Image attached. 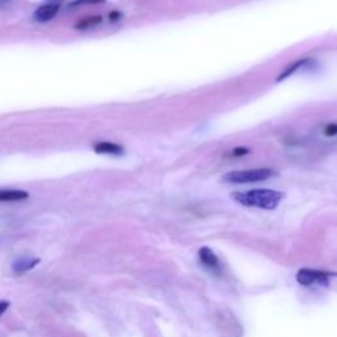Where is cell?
Returning a JSON list of instances; mask_svg holds the SVG:
<instances>
[{"mask_svg": "<svg viewBox=\"0 0 337 337\" xmlns=\"http://www.w3.org/2000/svg\"><path fill=\"white\" fill-rule=\"evenodd\" d=\"M274 172L272 168L261 167V168H249V170H236V172L227 173L223 177V182L232 184H244V183H254V182H262L266 179L272 178Z\"/></svg>", "mask_w": 337, "mask_h": 337, "instance_id": "2", "label": "cell"}, {"mask_svg": "<svg viewBox=\"0 0 337 337\" xmlns=\"http://www.w3.org/2000/svg\"><path fill=\"white\" fill-rule=\"evenodd\" d=\"M38 262H40V259L38 258H28V257H24V258L16 259L15 262L12 263V270L15 274H24V273L32 270L35 266H37Z\"/></svg>", "mask_w": 337, "mask_h": 337, "instance_id": "7", "label": "cell"}, {"mask_svg": "<svg viewBox=\"0 0 337 337\" xmlns=\"http://www.w3.org/2000/svg\"><path fill=\"white\" fill-rule=\"evenodd\" d=\"M106 0H74L73 3L69 4L70 8H75V7H82V6H95V4L104 3Z\"/></svg>", "mask_w": 337, "mask_h": 337, "instance_id": "11", "label": "cell"}, {"mask_svg": "<svg viewBox=\"0 0 337 337\" xmlns=\"http://www.w3.org/2000/svg\"><path fill=\"white\" fill-rule=\"evenodd\" d=\"M308 61H309L308 58H303V60H299V61H297V62H294L293 65L288 66L287 69H284V71L282 73V74L279 75V77H278L277 81L278 82H281V81H283V79H286V78H288V77H291V75H293L294 73L298 71V70H299V69H302L303 66L306 65V63L308 62Z\"/></svg>", "mask_w": 337, "mask_h": 337, "instance_id": "9", "label": "cell"}, {"mask_svg": "<svg viewBox=\"0 0 337 337\" xmlns=\"http://www.w3.org/2000/svg\"><path fill=\"white\" fill-rule=\"evenodd\" d=\"M325 134L327 136H334V134H337V124H329L325 128Z\"/></svg>", "mask_w": 337, "mask_h": 337, "instance_id": "13", "label": "cell"}, {"mask_svg": "<svg viewBox=\"0 0 337 337\" xmlns=\"http://www.w3.org/2000/svg\"><path fill=\"white\" fill-rule=\"evenodd\" d=\"M8 307H10V302H7V300H0V316L6 312L7 309H8Z\"/></svg>", "mask_w": 337, "mask_h": 337, "instance_id": "14", "label": "cell"}, {"mask_svg": "<svg viewBox=\"0 0 337 337\" xmlns=\"http://www.w3.org/2000/svg\"><path fill=\"white\" fill-rule=\"evenodd\" d=\"M102 20L103 19H102V16H99V15L90 16V17H87V19H84V20H82V21H79L75 28L77 29L92 28V27H97V25H99L100 22H102Z\"/></svg>", "mask_w": 337, "mask_h": 337, "instance_id": "10", "label": "cell"}, {"mask_svg": "<svg viewBox=\"0 0 337 337\" xmlns=\"http://www.w3.org/2000/svg\"><path fill=\"white\" fill-rule=\"evenodd\" d=\"M233 198L237 203L245 207L261 209H275L283 200L284 194L281 191L270 190V188H254V190L233 192Z\"/></svg>", "mask_w": 337, "mask_h": 337, "instance_id": "1", "label": "cell"}, {"mask_svg": "<svg viewBox=\"0 0 337 337\" xmlns=\"http://www.w3.org/2000/svg\"><path fill=\"white\" fill-rule=\"evenodd\" d=\"M94 150L99 154H109V156H122L124 153L122 145L109 141H100L94 145Z\"/></svg>", "mask_w": 337, "mask_h": 337, "instance_id": "6", "label": "cell"}, {"mask_svg": "<svg viewBox=\"0 0 337 337\" xmlns=\"http://www.w3.org/2000/svg\"><path fill=\"white\" fill-rule=\"evenodd\" d=\"M58 10H60V6L57 3L44 4V6L38 7L37 10L35 11L33 19L38 22H46L53 19L54 16L58 13Z\"/></svg>", "mask_w": 337, "mask_h": 337, "instance_id": "5", "label": "cell"}, {"mask_svg": "<svg viewBox=\"0 0 337 337\" xmlns=\"http://www.w3.org/2000/svg\"><path fill=\"white\" fill-rule=\"evenodd\" d=\"M122 13L117 12V11H113V12L109 13V20H119Z\"/></svg>", "mask_w": 337, "mask_h": 337, "instance_id": "15", "label": "cell"}, {"mask_svg": "<svg viewBox=\"0 0 337 337\" xmlns=\"http://www.w3.org/2000/svg\"><path fill=\"white\" fill-rule=\"evenodd\" d=\"M199 259L200 262L203 263L208 270H211L215 274H220L223 272V266L222 262H220V259L218 258L215 253L212 250L209 249V248L204 247L199 250Z\"/></svg>", "mask_w": 337, "mask_h": 337, "instance_id": "4", "label": "cell"}, {"mask_svg": "<svg viewBox=\"0 0 337 337\" xmlns=\"http://www.w3.org/2000/svg\"><path fill=\"white\" fill-rule=\"evenodd\" d=\"M248 153H249V149H247V148H244V147H240V148H236V149L232 150L231 156L232 157H241V156H247Z\"/></svg>", "mask_w": 337, "mask_h": 337, "instance_id": "12", "label": "cell"}, {"mask_svg": "<svg viewBox=\"0 0 337 337\" xmlns=\"http://www.w3.org/2000/svg\"><path fill=\"white\" fill-rule=\"evenodd\" d=\"M29 197L27 191L21 190H0V202H19Z\"/></svg>", "mask_w": 337, "mask_h": 337, "instance_id": "8", "label": "cell"}, {"mask_svg": "<svg viewBox=\"0 0 337 337\" xmlns=\"http://www.w3.org/2000/svg\"><path fill=\"white\" fill-rule=\"evenodd\" d=\"M333 273L315 270V269H300L297 274L298 283L306 287H327L329 284V278Z\"/></svg>", "mask_w": 337, "mask_h": 337, "instance_id": "3", "label": "cell"}]
</instances>
